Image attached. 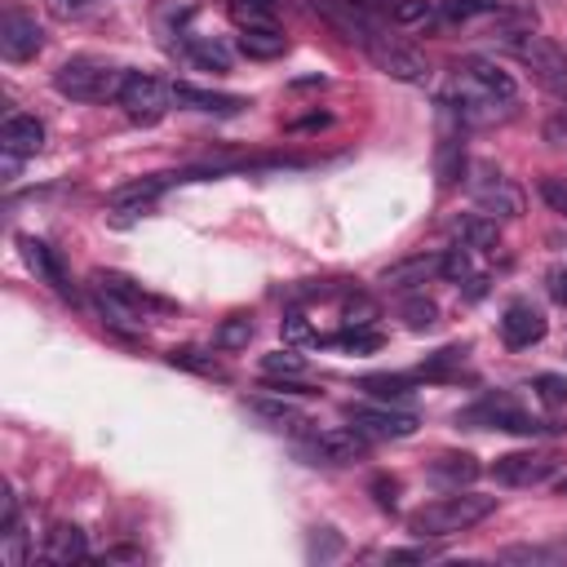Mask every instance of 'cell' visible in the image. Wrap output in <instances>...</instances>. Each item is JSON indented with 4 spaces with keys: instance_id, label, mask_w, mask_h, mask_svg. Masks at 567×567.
I'll list each match as a JSON object with an SVG mask.
<instances>
[{
    "instance_id": "5b68a950",
    "label": "cell",
    "mask_w": 567,
    "mask_h": 567,
    "mask_svg": "<svg viewBox=\"0 0 567 567\" xmlns=\"http://www.w3.org/2000/svg\"><path fill=\"white\" fill-rule=\"evenodd\" d=\"M115 102L133 124H159L168 102H173V84H164L151 71H124V84H120Z\"/></svg>"
},
{
    "instance_id": "4dcf8cb0",
    "label": "cell",
    "mask_w": 567,
    "mask_h": 567,
    "mask_svg": "<svg viewBox=\"0 0 567 567\" xmlns=\"http://www.w3.org/2000/svg\"><path fill=\"white\" fill-rule=\"evenodd\" d=\"M284 0H230V18L239 27H275Z\"/></svg>"
},
{
    "instance_id": "9a60e30c",
    "label": "cell",
    "mask_w": 567,
    "mask_h": 567,
    "mask_svg": "<svg viewBox=\"0 0 567 567\" xmlns=\"http://www.w3.org/2000/svg\"><path fill=\"white\" fill-rule=\"evenodd\" d=\"M93 284L102 288V292H111L120 306H128L133 315H151V310H173V301H164V297H155V292H146L142 284H133L128 275H120V270H97L93 275Z\"/></svg>"
},
{
    "instance_id": "ee69618b",
    "label": "cell",
    "mask_w": 567,
    "mask_h": 567,
    "mask_svg": "<svg viewBox=\"0 0 567 567\" xmlns=\"http://www.w3.org/2000/svg\"><path fill=\"white\" fill-rule=\"evenodd\" d=\"M545 284H549V297H554L558 306H567V266H554V270L545 275Z\"/></svg>"
},
{
    "instance_id": "60d3db41",
    "label": "cell",
    "mask_w": 567,
    "mask_h": 567,
    "mask_svg": "<svg viewBox=\"0 0 567 567\" xmlns=\"http://www.w3.org/2000/svg\"><path fill=\"white\" fill-rule=\"evenodd\" d=\"M279 328H284V341H292V346H301V341H315V328L306 323V315H301V310H288Z\"/></svg>"
},
{
    "instance_id": "ab89813d",
    "label": "cell",
    "mask_w": 567,
    "mask_h": 567,
    "mask_svg": "<svg viewBox=\"0 0 567 567\" xmlns=\"http://www.w3.org/2000/svg\"><path fill=\"white\" fill-rule=\"evenodd\" d=\"M394 22H425L430 18V0H390L385 9Z\"/></svg>"
},
{
    "instance_id": "f1b7e54d",
    "label": "cell",
    "mask_w": 567,
    "mask_h": 567,
    "mask_svg": "<svg viewBox=\"0 0 567 567\" xmlns=\"http://www.w3.org/2000/svg\"><path fill=\"white\" fill-rule=\"evenodd\" d=\"M44 558L49 563H71V558H84V532L80 527H53L49 532V545H44Z\"/></svg>"
},
{
    "instance_id": "5bb4252c",
    "label": "cell",
    "mask_w": 567,
    "mask_h": 567,
    "mask_svg": "<svg viewBox=\"0 0 567 567\" xmlns=\"http://www.w3.org/2000/svg\"><path fill=\"white\" fill-rule=\"evenodd\" d=\"M545 315L532 306V301H509L505 306V315H501V337H505V346L509 350H527V346H536L540 337H545Z\"/></svg>"
},
{
    "instance_id": "ba28073f",
    "label": "cell",
    "mask_w": 567,
    "mask_h": 567,
    "mask_svg": "<svg viewBox=\"0 0 567 567\" xmlns=\"http://www.w3.org/2000/svg\"><path fill=\"white\" fill-rule=\"evenodd\" d=\"M363 53H368V58H372V66H377V71H385L390 80L421 84V80L430 75L425 58H421L412 44H403V40H394V35H385V31H377V35L363 44Z\"/></svg>"
},
{
    "instance_id": "277c9868",
    "label": "cell",
    "mask_w": 567,
    "mask_h": 567,
    "mask_svg": "<svg viewBox=\"0 0 567 567\" xmlns=\"http://www.w3.org/2000/svg\"><path fill=\"white\" fill-rule=\"evenodd\" d=\"M501 44H505V53L518 58L540 84H549V89H563V84H567V53H563L549 35H540L536 27H532V31H518V35H501Z\"/></svg>"
},
{
    "instance_id": "c3c4849f",
    "label": "cell",
    "mask_w": 567,
    "mask_h": 567,
    "mask_svg": "<svg viewBox=\"0 0 567 567\" xmlns=\"http://www.w3.org/2000/svg\"><path fill=\"white\" fill-rule=\"evenodd\" d=\"M558 496H567V478H558Z\"/></svg>"
},
{
    "instance_id": "ffe728a7",
    "label": "cell",
    "mask_w": 567,
    "mask_h": 567,
    "mask_svg": "<svg viewBox=\"0 0 567 567\" xmlns=\"http://www.w3.org/2000/svg\"><path fill=\"white\" fill-rule=\"evenodd\" d=\"M168 182H177V177H168V173H155V177H137V182H124V186H115L111 190V208L115 213H142Z\"/></svg>"
},
{
    "instance_id": "44dd1931",
    "label": "cell",
    "mask_w": 567,
    "mask_h": 567,
    "mask_svg": "<svg viewBox=\"0 0 567 567\" xmlns=\"http://www.w3.org/2000/svg\"><path fill=\"white\" fill-rule=\"evenodd\" d=\"M270 430H279V434H306L315 421L301 412V408H292V403H284V399H252L248 403Z\"/></svg>"
},
{
    "instance_id": "d6a6232c",
    "label": "cell",
    "mask_w": 567,
    "mask_h": 567,
    "mask_svg": "<svg viewBox=\"0 0 567 567\" xmlns=\"http://www.w3.org/2000/svg\"><path fill=\"white\" fill-rule=\"evenodd\" d=\"M168 363H173V368H186V372H199V377H226V368H221L213 354L195 350V346H173V350H168Z\"/></svg>"
},
{
    "instance_id": "8992f818",
    "label": "cell",
    "mask_w": 567,
    "mask_h": 567,
    "mask_svg": "<svg viewBox=\"0 0 567 567\" xmlns=\"http://www.w3.org/2000/svg\"><path fill=\"white\" fill-rule=\"evenodd\" d=\"M470 195H474L478 213H487V217H496V221L523 213L518 186H514L496 164H474V168H470Z\"/></svg>"
},
{
    "instance_id": "cb8c5ba5",
    "label": "cell",
    "mask_w": 567,
    "mask_h": 567,
    "mask_svg": "<svg viewBox=\"0 0 567 567\" xmlns=\"http://www.w3.org/2000/svg\"><path fill=\"white\" fill-rule=\"evenodd\" d=\"M478 456H470V452H443V456H434L430 461V478L434 483H443V487H465V483H474L478 478Z\"/></svg>"
},
{
    "instance_id": "f546056e",
    "label": "cell",
    "mask_w": 567,
    "mask_h": 567,
    "mask_svg": "<svg viewBox=\"0 0 567 567\" xmlns=\"http://www.w3.org/2000/svg\"><path fill=\"white\" fill-rule=\"evenodd\" d=\"M252 315H226L221 323H217V332H213V346L217 350H244L248 341H252Z\"/></svg>"
},
{
    "instance_id": "8fae6325",
    "label": "cell",
    "mask_w": 567,
    "mask_h": 567,
    "mask_svg": "<svg viewBox=\"0 0 567 567\" xmlns=\"http://www.w3.org/2000/svg\"><path fill=\"white\" fill-rule=\"evenodd\" d=\"M456 71H461V84H470L474 93H483V97H492V102H514V97H518V80H514L496 58L470 53V58L456 62Z\"/></svg>"
},
{
    "instance_id": "83f0119b",
    "label": "cell",
    "mask_w": 567,
    "mask_h": 567,
    "mask_svg": "<svg viewBox=\"0 0 567 567\" xmlns=\"http://www.w3.org/2000/svg\"><path fill=\"white\" fill-rule=\"evenodd\" d=\"M456 235H461L465 248H496V239H501L496 217H487V213H470V217H461V221H456Z\"/></svg>"
},
{
    "instance_id": "7c38bea8",
    "label": "cell",
    "mask_w": 567,
    "mask_h": 567,
    "mask_svg": "<svg viewBox=\"0 0 567 567\" xmlns=\"http://www.w3.org/2000/svg\"><path fill=\"white\" fill-rule=\"evenodd\" d=\"M40 49H44L40 22H35L27 9L9 4L4 18H0V53H4V62H31Z\"/></svg>"
},
{
    "instance_id": "4316f807",
    "label": "cell",
    "mask_w": 567,
    "mask_h": 567,
    "mask_svg": "<svg viewBox=\"0 0 567 567\" xmlns=\"http://www.w3.org/2000/svg\"><path fill=\"white\" fill-rule=\"evenodd\" d=\"M501 9L505 0H439L443 22H478V18H496Z\"/></svg>"
},
{
    "instance_id": "7dc6e473",
    "label": "cell",
    "mask_w": 567,
    "mask_h": 567,
    "mask_svg": "<svg viewBox=\"0 0 567 567\" xmlns=\"http://www.w3.org/2000/svg\"><path fill=\"white\" fill-rule=\"evenodd\" d=\"M363 4H372V9H390V0H363Z\"/></svg>"
},
{
    "instance_id": "d4e9b609",
    "label": "cell",
    "mask_w": 567,
    "mask_h": 567,
    "mask_svg": "<svg viewBox=\"0 0 567 567\" xmlns=\"http://www.w3.org/2000/svg\"><path fill=\"white\" fill-rule=\"evenodd\" d=\"M430 275H439V257H408V261L381 270L377 284H381V288H416V284H425Z\"/></svg>"
},
{
    "instance_id": "e0dca14e",
    "label": "cell",
    "mask_w": 567,
    "mask_h": 567,
    "mask_svg": "<svg viewBox=\"0 0 567 567\" xmlns=\"http://www.w3.org/2000/svg\"><path fill=\"white\" fill-rule=\"evenodd\" d=\"M22 261H27V266H31V275H35V279H44L53 292L71 297V284H66V266H62L58 248H49L44 239H22Z\"/></svg>"
},
{
    "instance_id": "7bdbcfd3",
    "label": "cell",
    "mask_w": 567,
    "mask_h": 567,
    "mask_svg": "<svg viewBox=\"0 0 567 567\" xmlns=\"http://www.w3.org/2000/svg\"><path fill=\"white\" fill-rule=\"evenodd\" d=\"M372 492H377L381 509H394V501H399V483L394 478H372Z\"/></svg>"
},
{
    "instance_id": "603a6c76",
    "label": "cell",
    "mask_w": 567,
    "mask_h": 567,
    "mask_svg": "<svg viewBox=\"0 0 567 567\" xmlns=\"http://www.w3.org/2000/svg\"><path fill=\"white\" fill-rule=\"evenodd\" d=\"M359 390L377 403H408L416 394V381L403 372H368V377H359Z\"/></svg>"
},
{
    "instance_id": "8d00e7d4",
    "label": "cell",
    "mask_w": 567,
    "mask_h": 567,
    "mask_svg": "<svg viewBox=\"0 0 567 567\" xmlns=\"http://www.w3.org/2000/svg\"><path fill=\"white\" fill-rule=\"evenodd\" d=\"M439 275H443V279H452V284H465V279L474 275V266H470V248H465V244L447 248V252L439 257Z\"/></svg>"
},
{
    "instance_id": "2e32d148",
    "label": "cell",
    "mask_w": 567,
    "mask_h": 567,
    "mask_svg": "<svg viewBox=\"0 0 567 567\" xmlns=\"http://www.w3.org/2000/svg\"><path fill=\"white\" fill-rule=\"evenodd\" d=\"M173 102L186 111H204V115H239L248 106V97H239V93H213V89H199L190 80L173 84Z\"/></svg>"
},
{
    "instance_id": "d590c367",
    "label": "cell",
    "mask_w": 567,
    "mask_h": 567,
    "mask_svg": "<svg viewBox=\"0 0 567 567\" xmlns=\"http://www.w3.org/2000/svg\"><path fill=\"white\" fill-rule=\"evenodd\" d=\"M403 323L412 332H430L439 323V306L430 297H412V301H403Z\"/></svg>"
},
{
    "instance_id": "b9f144b4",
    "label": "cell",
    "mask_w": 567,
    "mask_h": 567,
    "mask_svg": "<svg viewBox=\"0 0 567 567\" xmlns=\"http://www.w3.org/2000/svg\"><path fill=\"white\" fill-rule=\"evenodd\" d=\"M372 319H377V306H372L368 297H350V301H346V323H350V328H368Z\"/></svg>"
},
{
    "instance_id": "7402d4cb",
    "label": "cell",
    "mask_w": 567,
    "mask_h": 567,
    "mask_svg": "<svg viewBox=\"0 0 567 567\" xmlns=\"http://www.w3.org/2000/svg\"><path fill=\"white\" fill-rule=\"evenodd\" d=\"M443 115V111H439ZM434 173H439V186L447 190V186H456L461 182V173H465V151H461V133H452L447 128V120H443V133H439V151H434Z\"/></svg>"
},
{
    "instance_id": "9c48e42d",
    "label": "cell",
    "mask_w": 567,
    "mask_h": 567,
    "mask_svg": "<svg viewBox=\"0 0 567 567\" xmlns=\"http://www.w3.org/2000/svg\"><path fill=\"white\" fill-rule=\"evenodd\" d=\"M368 434H359L354 425H337V430H319V434H310L306 439V456H310V465H354V461H363L368 456Z\"/></svg>"
},
{
    "instance_id": "4fadbf2b",
    "label": "cell",
    "mask_w": 567,
    "mask_h": 567,
    "mask_svg": "<svg viewBox=\"0 0 567 567\" xmlns=\"http://www.w3.org/2000/svg\"><path fill=\"white\" fill-rule=\"evenodd\" d=\"M346 40H354V44H368L377 31H381V22H377V9L372 4H363V0H310Z\"/></svg>"
},
{
    "instance_id": "f6af8a7d",
    "label": "cell",
    "mask_w": 567,
    "mask_h": 567,
    "mask_svg": "<svg viewBox=\"0 0 567 567\" xmlns=\"http://www.w3.org/2000/svg\"><path fill=\"white\" fill-rule=\"evenodd\" d=\"M425 558H434V549H425V545H412V549H390V554H385V563H425Z\"/></svg>"
},
{
    "instance_id": "bcb514c9",
    "label": "cell",
    "mask_w": 567,
    "mask_h": 567,
    "mask_svg": "<svg viewBox=\"0 0 567 567\" xmlns=\"http://www.w3.org/2000/svg\"><path fill=\"white\" fill-rule=\"evenodd\" d=\"M93 0H49V9L58 13V18H71V13H80V9H89Z\"/></svg>"
},
{
    "instance_id": "74e56055",
    "label": "cell",
    "mask_w": 567,
    "mask_h": 567,
    "mask_svg": "<svg viewBox=\"0 0 567 567\" xmlns=\"http://www.w3.org/2000/svg\"><path fill=\"white\" fill-rule=\"evenodd\" d=\"M532 390H536V399H540L545 408H563V403H567V377H558V372L532 377Z\"/></svg>"
},
{
    "instance_id": "1f68e13d",
    "label": "cell",
    "mask_w": 567,
    "mask_h": 567,
    "mask_svg": "<svg viewBox=\"0 0 567 567\" xmlns=\"http://www.w3.org/2000/svg\"><path fill=\"white\" fill-rule=\"evenodd\" d=\"M323 346H337V350H350V354H372V350H381V332L377 328H346V332H337V337H319Z\"/></svg>"
},
{
    "instance_id": "6da1fadb",
    "label": "cell",
    "mask_w": 567,
    "mask_h": 567,
    "mask_svg": "<svg viewBox=\"0 0 567 567\" xmlns=\"http://www.w3.org/2000/svg\"><path fill=\"white\" fill-rule=\"evenodd\" d=\"M492 509H496V496H478V492L452 487V496H439V501L412 509V514H408V532H412L416 540H443V536L470 532V527L483 523Z\"/></svg>"
},
{
    "instance_id": "30bf717a",
    "label": "cell",
    "mask_w": 567,
    "mask_h": 567,
    "mask_svg": "<svg viewBox=\"0 0 567 567\" xmlns=\"http://www.w3.org/2000/svg\"><path fill=\"white\" fill-rule=\"evenodd\" d=\"M558 456L554 452H505V456H496L492 461V478L496 483H505V487H540V483H549L554 474H558Z\"/></svg>"
},
{
    "instance_id": "f35d334b",
    "label": "cell",
    "mask_w": 567,
    "mask_h": 567,
    "mask_svg": "<svg viewBox=\"0 0 567 567\" xmlns=\"http://www.w3.org/2000/svg\"><path fill=\"white\" fill-rule=\"evenodd\" d=\"M540 199L549 204V213H558L567 221V177H540Z\"/></svg>"
},
{
    "instance_id": "3957f363",
    "label": "cell",
    "mask_w": 567,
    "mask_h": 567,
    "mask_svg": "<svg viewBox=\"0 0 567 567\" xmlns=\"http://www.w3.org/2000/svg\"><path fill=\"white\" fill-rule=\"evenodd\" d=\"M456 425H465V430H505V434H523V439L558 434L563 430L558 421H540V416L523 412L509 394H483L478 403H470L465 412H456Z\"/></svg>"
},
{
    "instance_id": "7a4b0ae2",
    "label": "cell",
    "mask_w": 567,
    "mask_h": 567,
    "mask_svg": "<svg viewBox=\"0 0 567 567\" xmlns=\"http://www.w3.org/2000/svg\"><path fill=\"white\" fill-rule=\"evenodd\" d=\"M120 84H124V71L93 53H75L53 71V89L71 102H106L120 93Z\"/></svg>"
},
{
    "instance_id": "e575fe53",
    "label": "cell",
    "mask_w": 567,
    "mask_h": 567,
    "mask_svg": "<svg viewBox=\"0 0 567 567\" xmlns=\"http://www.w3.org/2000/svg\"><path fill=\"white\" fill-rule=\"evenodd\" d=\"M461 363H465V346H443V350H434L430 359H425V377L430 381H443V377H461Z\"/></svg>"
},
{
    "instance_id": "ac0fdd59",
    "label": "cell",
    "mask_w": 567,
    "mask_h": 567,
    "mask_svg": "<svg viewBox=\"0 0 567 567\" xmlns=\"http://www.w3.org/2000/svg\"><path fill=\"white\" fill-rule=\"evenodd\" d=\"M40 146H44V124H40L35 115H9V120L0 124V151H4V155L27 159V155H35Z\"/></svg>"
},
{
    "instance_id": "836d02e7",
    "label": "cell",
    "mask_w": 567,
    "mask_h": 567,
    "mask_svg": "<svg viewBox=\"0 0 567 567\" xmlns=\"http://www.w3.org/2000/svg\"><path fill=\"white\" fill-rule=\"evenodd\" d=\"M306 359L297 354V350H270V354H261V372L266 377H279V381H292V377H306Z\"/></svg>"
},
{
    "instance_id": "484cf974",
    "label": "cell",
    "mask_w": 567,
    "mask_h": 567,
    "mask_svg": "<svg viewBox=\"0 0 567 567\" xmlns=\"http://www.w3.org/2000/svg\"><path fill=\"white\" fill-rule=\"evenodd\" d=\"M182 49H186V58L195 62V66H204V71H230V53H226V44H217L213 35H186L182 40Z\"/></svg>"
},
{
    "instance_id": "52a82bcc",
    "label": "cell",
    "mask_w": 567,
    "mask_h": 567,
    "mask_svg": "<svg viewBox=\"0 0 567 567\" xmlns=\"http://www.w3.org/2000/svg\"><path fill=\"white\" fill-rule=\"evenodd\" d=\"M346 421L359 430V434H368V439H408V434H416V412H408V408H390V403H346Z\"/></svg>"
},
{
    "instance_id": "d6986e66",
    "label": "cell",
    "mask_w": 567,
    "mask_h": 567,
    "mask_svg": "<svg viewBox=\"0 0 567 567\" xmlns=\"http://www.w3.org/2000/svg\"><path fill=\"white\" fill-rule=\"evenodd\" d=\"M235 44L252 62H270V58H284L288 53V35L279 27H239V40Z\"/></svg>"
}]
</instances>
